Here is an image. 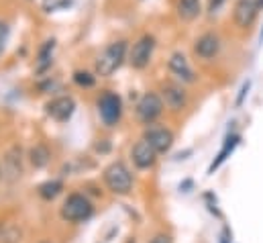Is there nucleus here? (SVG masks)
<instances>
[{
  "label": "nucleus",
  "instance_id": "obj_15",
  "mask_svg": "<svg viewBox=\"0 0 263 243\" xmlns=\"http://www.w3.org/2000/svg\"><path fill=\"white\" fill-rule=\"evenodd\" d=\"M200 14V0H178V16L186 23L198 19Z\"/></svg>",
  "mask_w": 263,
  "mask_h": 243
},
{
  "label": "nucleus",
  "instance_id": "obj_22",
  "mask_svg": "<svg viewBox=\"0 0 263 243\" xmlns=\"http://www.w3.org/2000/svg\"><path fill=\"white\" fill-rule=\"evenodd\" d=\"M249 88H251V82H245V84H243V88H241V92H239V98H237V107H241V105H243V98H245V94L249 92Z\"/></svg>",
  "mask_w": 263,
  "mask_h": 243
},
{
  "label": "nucleus",
  "instance_id": "obj_8",
  "mask_svg": "<svg viewBox=\"0 0 263 243\" xmlns=\"http://www.w3.org/2000/svg\"><path fill=\"white\" fill-rule=\"evenodd\" d=\"M143 139H147L157 153H165L174 143L172 131L165 129V127H155V125H147L145 133H143Z\"/></svg>",
  "mask_w": 263,
  "mask_h": 243
},
{
  "label": "nucleus",
  "instance_id": "obj_21",
  "mask_svg": "<svg viewBox=\"0 0 263 243\" xmlns=\"http://www.w3.org/2000/svg\"><path fill=\"white\" fill-rule=\"evenodd\" d=\"M222 4H224V0H208V12H210V14L218 12Z\"/></svg>",
  "mask_w": 263,
  "mask_h": 243
},
{
  "label": "nucleus",
  "instance_id": "obj_16",
  "mask_svg": "<svg viewBox=\"0 0 263 243\" xmlns=\"http://www.w3.org/2000/svg\"><path fill=\"white\" fill-rule=\"evenodd\" d=\"M49 158H51V151H49L45 145H41V143L35 145V147H31V151H29V160H31L33 168H43V166H47Z\"/></svg>",
  "mask_w": 263,
  "mask_h": 243
},
{
  "label": "nucleus",
  "instance_id": "obj_6",
  "mask_svg": "<svg viewBox=\"0 0 263 243\" xmlns=\"http://www.w3.org/2000/svg\"><path fill=\"white\" fill-rule=\"evenodd\" d=\"M161 113H163V100L153 92L145 94L137 105V119L143 125H153Z\"/></svg>",
  "mask_w": 263,
  "mask_h": 243
},
{
  "label": "nucleus",
  "instance_id": "obj_19",
  "mask_svg": "<svg viewBox=\"0 0 263 243\" xmlns=\"http://www.w3.org/2000/svg\"><path fill=\"white\" fill-rule=\"evenodd\" d=\"M73 82H76L78 86H82V88H92L94 82H96V78H94L90 72H82V70H78V72L73 74Z\"/></svg>",
  "mask_w": 263,
  "mask_h": 243
},
{
  "label": "nucleus",
  "instance_id": "obj_20",
  "mask_svg": "<svg viewBox=\"0 0 263 243\" xmlns=\"http://www.w3.org/2000/svg\"><path fill=\"white\" fill-rule=\"evenodd\" d=\"M8 37H10V27H8V23L0 21V54L4 51V47L8 43Z\"/></svg>",
  "mask_w": 263,
  "mask_h": 243
},
{
  "label": "nucleus",
  "instance_id": "obj_7",
  "mask_svg": "<svg viewBox=\"0 0 263 243\" xmlns=\"http://www.w3.org/2000/svg\"><path fill=\"white\" fill-rule=\"evenodd\" d=\"M259 10H261L259 0H237L235 10H233V19H235L237 27L247 29V27L253 25V21H255Z\"/></svg>",
  "mask_w": 263,
  "mask_h": 243
},
{
  "label": "nucleus",
  "instance_id": "obj_17",
  "mask_svg": "<svg viewBox=\"0 0 263 243\" xmlns=\"http://www.w3.org/2000/svg\"><path fill=\"white\" fill-rule=\"evenodd\" d=\"M237 143H239V135H231V137H227L224 147L220 149V153L216 155V160L212 162V166H210V170H208L210 174H212V172H214V170H216V168H218V166H220V164H222V162L229 158V153H231V151L237 147Z\"/></svg>",
  "mask_w": 263,
  "mask_h": 243
},
{
  "label": "nucleus",
  "instance_id": "obj_25",
  "mask_svg": "<svg viewBox=\"0 0 263 243\" xmlns=\"http://www.w3.org/2000/svg\"><path fill=\"white\" fill-rule=\"evenodd\" d=\"M0 178H2V170H0Z\"/></svg>",
  "mask_w": 263,
  "mask_h": 243
},
{
  "label": "nucleus",
  "instance_id": "obj_14",
  "mask_svg": "<svg viewBox=\"0 0 263 243\" xmlns=\"http://www.w3.org/2000/svg\"><path fill=\"white\" fill-rule=\"evenodd\" d=\"M53 49H55V39H47L41 47H39V56H37V72H45L51 63H53Z\"/></svg>",
  "mask_w": 263,
  "mask_h": 243
},
{
  "label": "nucleus",
  "instance_id": "obj_23",
  "mask_svg": "<svg viewBox=\"0 0 263 243\" xmlns=\"http://www.w3.org/2000/svg\"><path fill=\"white\" fill-rule=\"evenodd\" d=\"M151 243H172V239H170L167 235H157Z\"/></svg>",
  "mask_w": 263,
  "mask_h": 243
},
{
  "label": "nucleus",
  "instance_id": "obj_9",
  "mask_svg": "<svg viewBox=\"0 0 263 243\" xmlns=\"http://www.w3.org/2000/svg\"><path fill=\"white\" fill-rule=\"evenodd\" d=\"M220 51V39L216 33H204L194 41V54L202 60H212Z\"/></svg>",
  "mask_w": 263,
  "mask_h": 243
},
{
  "label": "nucleus",
  "instance_id": "obj_1",
  "mask_svg": "<svg viewBox=\"0 0 263 243\" xmlns=\"http://www.w3.org/2000/svg\"><path fill=\"white\" fill-rule=\"evenodd\" d=\"M127 56V43L125 41H115L110 43L98 58H96V74L102 78L112 76L125 61Z\"/></svg>",
  "mask_w": 263,
  "mask_h": 243
},
{
  "label": "nucleus",
  "instance_id": "obj_12",
  "mask_svg": "<svg viewBox=\"0 0 263 243\" xmlns=\"http://www.w3.org/2000/svg\"><path fill=\"white\" fill-rule=\"evenodd\" d=\"M161 100L165 102V107L170 111H182L186 107V102H188V96H186V92H184L182 86H178V84H165L161 88Z\"/></svg>",
  "mask_w": 263,
  "mask_h": 243
},
{
  "label": "nucleus",
  "instance_id": "obj_18",
  "mask_svg": "<svg viewBox=\"0 0 263 243\" xmlns=\"http://www.w3.org/2000/svg\"><path fill=\"white\" fill-rule=\"evenodd\" d=\"M64 190V182L62 180H49V182L39 186V196L45 200H53L55 196H60Z\"/></svg>",
  "mask_w": 263,
  "mask_h": 243
},
{
  "label": "nucleus",
  "instance_id": "obj_26",
  "mask_svg": "<svg viewBox=\"0 0 263 243\" xmlns=\"http://www.w3.org/2000/svg\"><path fill=\"white\" fill-rule=\"evenodd\" d=\"M45 243H49V241H45Z\"/></svg>",
  "mask_w": 263,
  "mask_h": 243
},
{
  "label": "nucleus",
  "instance_id": "obj_11",
  "mask_svg": "<svg viewBox=\"0 0 263 243\" xmlns=\"http://www.w3.org/2000/svg\"><path fill=\"white\" fill-rule=\"evenodd\" d=\"M131 155H133L135 166H137V168H141V170L151 168V166L155 164V160H157V151L153 149V145H151L147 139H141V141H137V143H135Z\"/></svg>",
  "mask_w": 263,
  "mask_h": 243
},
{
  "label": "nucleus",
  "instance_id": "obj_13",
  "mask_svg": "<svg viewBox=\"0 0 263 243\" xmlns=\"http://www.w3.org/2000/svg\"><path fill=\"white\" fill-rule=\"evenodd\" d=\"M170 72L178 78V80H182V82H188V84H192V82H196V74H194V70L190 67V63L186 60V56L184 54H180V51H176V54H172V58H170Z\"/></svg>",
  "mask_w": 263,
  "mask_h": 243
},
{
  "label": "nucleus",
  "instance_id": "obj_2",
  "mask_svg": "<svg viewBox=\"0 0 263 243\" xmlns=\"http://www.w3.org/2000/svg\"><path fill=\"white\" fill-rule=\"evenodd\" d=\"M104 182L115 194H129L133 188V176L123 162H115L104 170Z\"/></svg>",
  "mask_w": 263,
  "mask_h": 243
},
{
  "label": "nucleus",
  "instance_id": "obj_10",
  "mask_svg": "<svg viewBox=\"0 0 263 243\" xmlns=\"http://www.w3.org/2000/svg\"><path fill=\"white\" fill-rule=\"evenodd\" d=\"M73 111H76V100L71 96H60L47 105V115L58 123L69 121Z\"/></svg>",
  "mask_w": 263,
  "mask_h": 243
},
{
  "label": "nucleus",
  "instance_id": "obj_5",
  "mask_svg": "<svg viewBox=\"0 0 263 243\" xmlns=\"http://www.w3.org/2000/svg\"><path fill=\"white\" fill-rule=\"evenodd\" d=\"M153 51H155V37L153 35H143L135 41L131 49V56L129 61L135 70H145L149 65V61L153 58Z\"/></svg>",
  "mask_w": 263,
  "mask_h": 243
},
{
  "label": "nucleus",
  "instance_id": "obj_24",
  "mask_svg": "<svg viewBox=\"0 0 263 243\" xmlns=\"http://www.w3.org/2000/svg\"><path fill=\"white\" fill-rule=\"evenodd\" d=\"M259 6H261V8H263V0H259Z\"/></svg>",
  "mask_w": 263,
  "mask_h": 243
},
{
  "label": "nucleus",
  "instance_id": "obj_4",
  "mask_svg": "<svg viewBox=\"0 0 263 243\" xmlns=\"http://www.w3.org/2000/svg\"><path fill=\"white\" fill-rule=\"evenodd\" d=\"M98 113L106 127H115L123 115V100L115 92H104L98 100Z\"/></svg>",
  "mask_w": 263,
  "mask_h": 243
},
{
  "label": "nucleus",
  "instance_id": "obj_3",
  "mask_svg": "<svg viewBox=\"0 0 263 243\" xmlns=\"http://www.w3.org/2000/svg\"><path fill=\"white\" fill-rule=\"evenodd\" d=\"M92 215V202L84 194H69L62 206V219L67 223L86 221Z\"/></svg>",
  "mask_w": 263,
  "mask_h": 243
}]
</instances>
